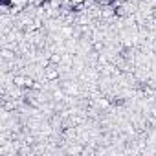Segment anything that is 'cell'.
Returning <instances> with one entry per match:
<instances>
[{
    "mask_svg": "<svg viewBox=\"0 0 156 156\" xmlns=\"http://www.w3.org/2000/svg\"><path fill=\"white\" fill-rule=\"evenodd\" d=\"M46 77H48V79H50V81H53V79H57V77H59V70H55V68H50V70L46 72Z\"/></svg>",
    "mask_w": 156,
    "mask_h": 156,
    "instance_id": "cell-1",
    "label": "cell"
},
{
    "mask_svg": "<svg viewBox=\"0 0 156 156\" xmlns=\"http://www.w3.org/2000/svg\"><path fill=\"white\" fill-rule=\"evenodd\" d=\"M114 13H116V11H114L112 8H105V9L101 11V15H103V17H112Z\"/></svg>",
    "mask_w": 156,
    "mask_h": 156,
    "instance_id": "cell-2",
    "label": "cell"
},
{
    "mask_svg": "<svg viewBox=\"0 0 156 156\" xmlns=\"http://www.w3.org/2000/svg\"><path fill=\"white\" fill-rule=\"evenodd\" d=\"M87 0H70V4L72 6H81V4H85Z\"/></svg>",
    "mask_w": 156,
    "mask_h": 156,
    "instance_id": "cell-3",
    "label": "cell"
}]
</instances>
